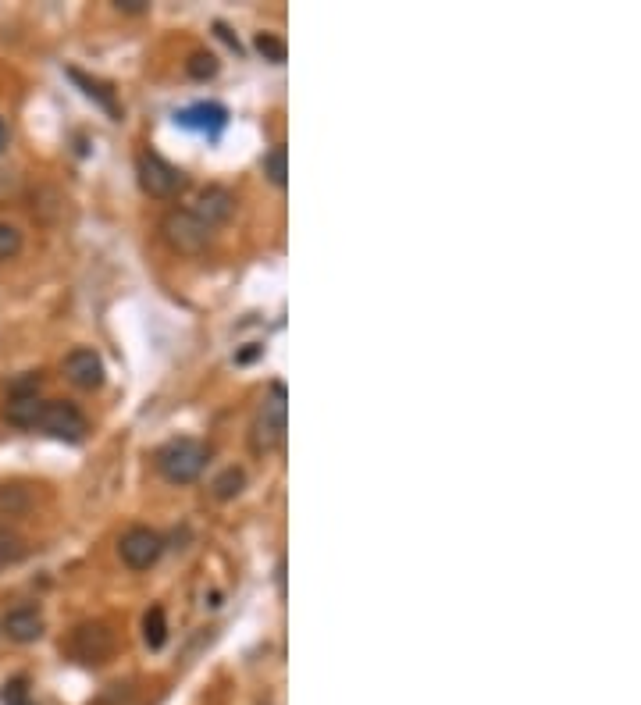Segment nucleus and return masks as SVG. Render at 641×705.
Returning a JSON list of instances; mask_svg holds the SVG:
<instances>
[{
    "mask_svg": "<svg viewBox=\"0 0 641 705\" xmlns=\"http://www.w3.org/2000/svg\"><path fill=\"white\" fill-rule=\"evenodd\" d=\"M68 75H72V79H75V82H79V86H82V93H86V97H93V100H97V104H100V107H104V111H107V114H111L114 122H118V118H122V111H118V104H114V97H111V93H107V90H104V86H100V82L86 79V75H82V72H79V68H68Z\"/></svg>",
    "mask_w": 641,
    "mask_h": 705,
    "instance_id": "obj_13",
    "label": "nucleus"
},
{
    "mask_svg": "<svg viewBox=\"0 0 641 705\" xmlns=\"http://www.w3.org/2000/svg\"><path fill=\"white\" fill-rule=\"evenodd\" d=\"M211 225H203L193 211H168L161 218V235L171 250L179 253H203L211 243Z\"/></svg>",
    "mask_w": 641,
    "mask_h": 705,
    "instance_id": "obj_3",
    "label": "nucleus"
},
{
    "mask_svg": "<svg viewBox=\"0 0 641 705\" xmlns=\"http://www.w3.org/2000/svg\"><path fill=\"white\" fill-rule=\"evenodd\" d=\"M143 641H147L154 652L164 649V641H168V616H164L161 606H154L143 616Z\"/></svg>",
    "mask_w": 641,
    "mask_h": 705,
    "instance_id": "obj_14",
    "label": "nucleus"
},
{
    "mask_svg": "<svg viewBox=\"0 0 641 705\" xmlns=\"http://www.w3.org/2000/svg\"><path fill=\"white\" fill-rule=\"evenodd\" d=\"M114 8L129 11V15H139V11H147V0H114Z\"/></svg>",
    "mask_w": 641,
    "mask_h": 705,
    "instance_id": "obj_24",
    "label": "nucleus"
},
{
    "mask_svg": "<svg viewBox=\"0 0 641 705\" xmlns=\"http://www.w3.org/2000/svg\"><path fill=\"white\" fill-rule=\"evenodd\" d=\"M232 193L228 189H221V186H211V189H203L200 193V207H196V218L203 221V225H221V221H228V214H232Z\"/></svg>",
    "mask_w": 641,
    "mask_h": 705,
    "instance_id": "obj_11",
    "label": "nucleus"
},
{
    "mask_svg": "<svg viewBox=\"0 0 641 705\" xmlns=\"http://www.w3.org/2000/svg\"><path fill=\"white\" fill-rule=\"evenodd\" d=\"M40 396H8V406H4V417L15 428H36V417H40Z\"/></svg>",
    "mask_w": 641,
    "mask_h": 705,
    "instance_id": "obj_12",
    "label": "nucleus"
},
{
    "mask_svg": "<svg viewBox=\"0 0 641 705\" xmlns=\"http://www.w3.org/2000/svg\"><path fill=\"white\" fill-rule=\"evenodd\" d=\"M207 456H211L207 446L196 442V438H175V442L157 449V470L171 485H189V481H196L203 474Z\"/></svg>",
    "mask_w": 641,
    "mask_h": 705,
    "instance_id": "obj_1",
    "label": "nucleus"
},
{
    "mask_svg": "<svg viewBox=\"0 0 641 705\" xmlns=\"http://www.w3.org/2000/svg\"><path fill=\"white\" fill-rule=\"evenodd\" d=\"M68 652H72L79 663L86 666H100L114 656V634L111 627L104 624H79L72 631V641H68Z\"/></svg>",
    "mask_w": 641,
    "mask_h": 705,
    "instance_id": "obj_6",
    "label": "nucleus"
},
{
    "mask_svg": "<svg viewBox=\"0 0 641 705\" xmlns=\"http://www.w3.org/2000/svg\"><path fill=\"white\" fill-rule=\"evenodd\" d=\"M136 175H139L143 193L154 196V200H171V196L186 186V175H182L175 164L164 161L161 154H150V150L136 157Z\"/></svg>",
    "mask_w": 641,
    "mask_h": 705,
    "instance_id": "obj_4",
    "label": "nucleus"
},
{
    "mask_svg": "<svg viewBox=\"0 0 641 705\" xmlns=\"http://www.w3.org/2000/svg\"><path fill=\"white\" fill-rule=\"evenodd\" d=\"M118 552H122V563L129 570H150L164 552V538L150 527H129L118 542Z\"/></svg>",
    "mask_w": 641,
    "mask_h": 705,
    "instance_id": "obj_7",
    "label": "nucleus"
},
{
    "mask_svg": "<svg viewBox=\"0 0 641 705\" xmlns=\"http://www.w3.org/2000/svg\"><path fill=\"white\" fill-rule=\"evenodd\" d=\"M253 47H257V54L264 57V61H271V65H282L285 61V40H278L275 33H257Z\"/></svg>",
    "mask_w": 641,
    "mask_h": 705,
    "instance_id": "obj_17",
    "label": "nucleus"
},
{
    "mask_svg": "<svg viewBox=\"0 0 641 705\" xmlns=\"http://www.w3.org/2000/svg\"><path fill=\"white\" fill-rule=\"evenodd\" d=\"M4 146H8V125L0 122V154H4Z\"/></svg>",
    "mask_w": 641,
    "mask_h": 705,
    "instance_id": "obj_26",
    "label": "nucleus"
},
{
    "mask_svg": "<svg viewBox=\"0 0 641 705\" xmlns=\"http://www.w3.org/2000/svg\"><path fill=\"white\" fill-rule=\"evenodd\" d=\"M61 371H65V378L82 392H93L104 385V360H100L93 349H72L65 357V364H61Z\"/></svg>",
    "mask_w": 641,
    "mask_h": 705,
    "instance_id": "obj_8",
    "label": "nucleus"
},
{
    "mask_svg": "<svg viewBox=\"0 0 641 705\" xmlns=\"http://www.w3.org/2000/svg\"><path fill=\"white\" fill-rule=\"evenodd\" d=\"M179 125L196 129V132H207L211 139H218L221 129L228 125V111L221 104H193L189 111L179 114Z\"/></svg>",
    "mask_w": 641,
    "mask_h": 705,
    "instance_id": "obj_10",
    "label": "nucleus"
},
{
    "mask_svg": "<svg viewBox=\"0 0 641 705\" xmlns=\"http://www.w3.org/2000/svg\"><path fill=\"white\" fill-rule=\"evenodd\" d=\"M4 634L18 645H29V641H40L43 638V616L36 613L33 606H18L4 616Z\"/></svg>",
    "mask_w": 641,
    "mask_h": 705,
    "instance_id": "obj_9",
    "label": "nucleus"
},
{
    "mask_svg": "<svg viewBox=\"0 0 641 705\" xmlns=\"http://www.w3.org/2000/svg\"><path fill=\"white\" fill-rule=\"evenodd\" d=\"M264 175H268L275 186H285V179H289V168H285V146H275V150L264 157Z\"/></svg>",
    "mask_w": 641,
    "mask_h": 705,
    "instance_id": "obj_20",
    "label": "nucleus"
},
{
    "mask_svg": "<svg viewBox=\"0 0 641 705\" xmlns=\"http://www.w3.org/2000/svg\"><path fill=\"white\" fill-rule=\"evenodd\" d=\"M250 442H253V453H275L285 442V385L282 381H275L268 399L260 403Z\"/></svg>",
    "mask_w": 641,
    "mask_h": 705,
    "instance_id": "obj_2",
    "label": "nucleus"
},
{
    "mask_svg": "<svg viewBox=\"0 0 641 705\" xmlns=\"http://www.w3.org/2000/svg\"><path fill=\"white\" fill-rule=\"evenodd\" d=\"M186 72L193 75V79H200V82L214 79V75H218V57H214V54H207V50H196V54L189 57Z\"/></svg>",
    "mask_w": 641,
    "mask_h": 705,
    "instance_id": "obj_18",
    "label": "nucleus"
},
{
    "mask_svg": "<svg viewBox=\"0 0 641 705\" xmlns=\"http://www.w3.org/2000/svg\"><path fill=\"white\" fill-rule=\"evenodd\" d=\"M40 371H29V374H22L18 381H11V389H8V396H36L40 392Z\"/></svg>",
    "mask_w": 641,
    "mask_h": 705,
    "instance_id": "obj_21",
    "label": "nucleus"
},
{
    "mask_svg": "<svg viewBox=\"0 0 641 705\" xmlns=\"http://www.w3.org/2000/svg\"><path fill=\"white\" fill-rule=\"evenodd\" d=\"M0 510H8V513H22L25 510V495H22V488H15V485H4L0 488Z\"/></svg>",
    "mask_w": 641,
    "mask_h": 705,
    "instance_id": "obj_23",
    "label": "nucleus"
},
{
    "mask_svg": "<svg viewBox=\"0 0 641 705\" xmlns=\"http://www.w3.org/2000/svg\"><path fill=\"white\" fill-rule=\"evenodd\" d=\"M218 36H221V40H225V43H228V47L236 50V54H239V50H243V47H239V40H236V36H232V33H228L225 25H218Z\"/></svg>",
    "mask_w": 641,
    "mask_h": 705,
    "instance_id": "obj_25",
    "label": "nucleus"
},
{
    "mask_svg": "<svg viewBox=\"0 0 641 705\" xmlns=\"http://www.w3.org/2000/svg\"><path fill=\"white\" fill-rule=\"evenodd\" d=\"M22 253V232L8 221H0V260H15Z\"/></svg>",
    "mask_w": 641,
    "mask_h": 705,
    "instance_id": "obj_19",
    "label": "nucleus"
},
{
    "mask_svg": "<svg viewBox=\"0 0 641 705\" xmlns=\"http://www.w3.org/2000/svg\"><path fill=\"white\" fill-rule=\"evenodd\" d=\"M25 556V542L11 531V527L0 524V567H8V563H18Z\"/></svg>",
    "mask_w": 641,
    "mask_h": 705,
    "instance_id": "obj_16",
    "label": "nucleus"
},
{
    "mask_svg": "<svg viewBox=\"0 0 641 705\" xmlns=\"http://www.w3.org/2000/svg\"><path fill=\"white\" fill-rule=\"evenodd\" d=\"M0 698H4V705H33L29 702V684H25V677H15Z\"/></svg>",
    "mask_w": 641,
    "mask_h": 705,
    "instance_id": "obj_22",
    "label": "nucleus"
},
{
    "mask_svg": "<svg viewBox=\"0 0 641 705\" xmlns=\"http://www.w3.org/2000/svg\"><path fill=\"white\" fill-rule=\"evenodd\" d=\"M243 485H246V474L243 470H236V467H228L225 474H218V478H214V495H218V499H236L239 492H243Z\"/></svg>",
    "mask_w": 641,
    "mask_h": 705,
    "instance_id": "obj_15",
    "label": "nucleus"
},
{
    "mask_svg": "<svg viewBox=\"0 0 641 705\" xmlns=\"http://www.w3.org/2000/svg\"><path fill=\"white\" fill-rule=\"evenodd\" d=\"M36 428L47 431L50 438H61V442H82L86 438V417L75 403L65 399H47L40 406V417H36Z\"/></svg>",
    "mask_w": 641,
    "mask_h": 705,
    "instance_id": "obj_5",
    "label": "nucleus"
}]
</instances>
